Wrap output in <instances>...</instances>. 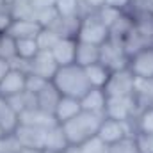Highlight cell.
Segmentation results:
<instances>
[{
	"instance_id": "obj_1",
	"label": "cell",
	"mask_w": 153,
	"mask_h": 153,
	"mask_svg": "<svg viewBox=\"0 0 153 153\" xmlns=\"http://www.w3.org/2000/svg\"><path fill=\"white\" fill-rule=\"evenodd\" d=\"M52 84L61 93V96H71L78 100L91 89L84 68L78 64L59 66V70L55 71V75L52 78Z\"/></svg>"
},
{
	"instance_id": "obj_2",
	"label": "cell",
	"mask_w": 153,
	"mask_h": 153,
	"mask_svg": "<svg viewBox=\"0 0 153 153\" xmlns=\"http://www.w3.org/2000/svg\"><path fill=\"white\" fill-rule=\"evenodd\" d=\"M103 117L105 116L91 114V112L82 111L70 121L62 123L61 126H62L70 144H84L87 139H91L98 134V128H100V123Z\"/></svg>"
},
{
	"instance_id": "obj_3",
	"label": "cell",
	"mask_w": 153,
	"mask_h": 153,
	"mask_svg": "<svg viewBox=\"0 0 153 153\" xmlns=\"http://www.w3.org/2000/svg\"><path fill=\"white\" fill-rule=\"evenodd\" d=\"M109 29L100 22L96 11L89 13L85 16H82L80 20V27H78V34L76 41H84V43H91V45H103L109 39Z\"/></svg>"
},
{
	"instance_id": "obj_4",
	"label": "cell",
	"mask_w": 153,
	"mask_h": 153,
	"mask_svg": "<svg viewBox=\"0 0 153 153\" xmlns=\"http://www.w3.org/2000/svg\"><path fill=\"white\" fill-rule=\"evenodd\" d=\"M107 146L114 144L117 141L135 135V123L132 121H117V119H111V117H103L96 134Z\"/></svg>"
},
{
	"instance_id": "obj_5",
	"label": "cell",
	"mask_w": 153,
	"mask_h": 153,
	"mask_svg": "<svg viewBox=\"0 0 153 153\" xmlns=\"http://www.w3.org/2000/svg\"><path fill=\"white\" fill-rule=\"evenodd\" d=\"M135 82H137V78L134 76V73L128 68L116 70V71H111V76H109L103 91H105V94L109 98L134 96V93H135Z\"/></svg>"
},
{
	"instance_id": "obj_6",
	"label": "cell",
	"mask_w": 153,
	"mask_h": 153,
	"mask_svg": "<svg viewBox=\"0 0 153 153\" xmlns=\"http://www.w3.org/2000/svg\"><path fill=\"white\" fill-rule=\"evenodd\" d=\"M100 62L105 64L111 71L128 68V55L125 53L121 39L109 36L103 45H100Z\"/></svg>"
},
{
	"instance_id": "obj_7",
	"label": "cell",
	"mask_w": 153,
	"mask_h": 153,
	"mask_svg": "<svg viewBox=\"0 0 153 153\" xmlns=\"http://www.w3.org/2000/svg\"><path fill=\"white\" fill-rule=\"evenodd\" d=\"M137 114H139V105L135 102V96H117V98L107 96L105 117L117 121H132Z\"/></svg>"
},
{
	"instance_id": "obj_8",
	"label": "cell",
	"mask_w": 153,
	"mask_h": 153,
	"mask_svg": "<svg viewBox=\"0 0 153 153\" xmlns=\"http://www.w3.org/2000/svg\"><path fill=\"white\" fill-rule=\"evenodd\" d=\"M128 70L134 73L135 78H153V45L128 57Z\"/></svg>"
},
{
	"instance_id": "obj_9",
	"label": "cell",
	"mask_w": 153,
	"mask_h": 153,
	"mask_svg": "<svg viewBox=\"0 0 153 153\" xmlns=\"http://www.w3.org/2000/svg\"><path fill=\"white\" fill-rule=\"evenodd\" d=\"M57 70H59V64L55 62L52 52H43V50L32 61H29V64H27V73L41 76V78L50 80V82H52V78H53Z\"/></svg>"
},
{
	"instance_id": "obj_10",
	"label": "cell",
	"mask_w": 153,
	"mask_h": 153,
	"mask_svg": "<svg viewBox=\"0 0 153 153\" xmlns=\"http://www.w3.org/2000/svg\"><path fill=\"white\" fill-rule=\"evenodd\" d=\"M20 144L23 148H34V150H43L45 146V134L46 128H38V126H29V125H18V128L13 132Z\"/></svg>"
},
{
	"instance_id": "obj_11",
	"label": "cell",
	"mask_w": 153,
	"mask_h": 153,
	"mask_svg": "<svg viewBox=\"0 0 153 153\" xmlns=\"http://www.w3.org/2000/svg\"><path fill=\"white\" fill-rule=\"evenodd\" d=\"M25 82H27V73L11 66L7 75L4 76V80L0 82V94L5 96V98L20 94V93L25 91Z\"/></svg>"
},
{
	"instance_id": "obj_12",
	"label": "cell",
	"mask_w": 153,
	"mask_h": 153,
	"mask_svg": "<svg viewBox=\"0 0 153 153\" xmlns=\"http://www.w3.org/2000/svg\"><path fill=\"white\" fill-rule=\"evenodd\" d=\"M80 105H82V111H85V112L98 114V116H105L107 94H105L103 89L91 87V89L80 98Z\"/></svg>"
},
{
	"instance_id": "obj_13",
	"label": "cell",
	"mask_w": 153,
	"mask_h": 153,
	"mask_svg": "<svg viewBox=\"0 0 153 153\" xmlns=\"http://www.w3.org/2000/svg\"><path fill=\"white\" fill-rule=\"evenodd\" d=\"M20 123L22 125H29V126H38V128H50L53 125H59L55 121L53 114L41 111L39 107L34 109H27L23 112H20Z\"/></svg>"
},
{
	"instance_id": "obj_14",
	"label": "cell",
	"mask_w": 153,
	"mask_h": 153,
	"mask_svg": "<svg viewBox=\"0 0 153 153\" xmlns=\"http://www.w3.org/2000/svg\"><path fill=\"white\" fill-rule=\"evenodd\" d=\"M52 55L59 66H68L75 64V55H76V39L71 38H61L59 43L53 46Z\"/></svg>"
},
{
	"instance_id": "obj_15",
	"label": "cell",
	"mask_w": 153,
	"mask_h": 153,
	"mask_svg": "<svg viewBox=\"0 0 153 153\" xmlns=\"http://www.w3.org/2000/svg\"><path fill=\"white\" fill-rule=\"evenodd\" d=\"M78 112H82V105L78 98H71V96H61L55 111H53V117L59 125L70 121L71 117H75Z\"/></svg>"
},
{
	"instance_id": "obj_16",
	"label": "cell",
	"mask_w": 153,
	"mask_h": 153,
	"mask_svg": "<svg viewBox=\"0 0 153 153\" xmlns=\"http://www.w3.org/2000/svg\"><path fill=\"white\" fill-rule=\"evenodd\" d=\"M41 25L36 20H13L7 34H11L14 39H25V38H38L41 32Z\"/></svg>"
},
{
	"instance_id": "obj_17",
	"label": "cell",
	"mask_w": 153,
	"mask_h": 153,
	"mask_svg": "<svg viewBox=\"0 0 153 153\" xmlns=\"http://www.w3.org/2000/svg\"><path fill=\"white\" fill-rule=\"evenodd\" d=\"M94 62H100V46L91 45V43H84V41H76L75 64L82 66V68H87Z\"/></svg>"
},
{
	"instance_id": "obj_18",
	"label": "cell",
	"mask_w": 153,
	"mask_h": 153,
	"mask_svg": "<svg viewBox=\"0 0 153 153\" xmlns=\"http://www.w3.org/2000/svg\"><path fill=\"white\" fill-rule=\"evenodd\" d=\"M68 139H66V134L62 130L61 125H53L50 128H46V134H45V146L43 150H52V152H64L68 148Z\"/></svg>"
},
{
	"instance_id": "obj_19",
	"label": "cell",
	"mask_w": 153,
	"mask_h": 153,
	"mask_svg": "<svg viewBox=\"0 0 153 153\" xmlns=\"http://www.w3.org/2000/svg\"><path fill=\"white\" fill-rule=\"evenodd\" d=\"M80 20H82V16H59L55 20V23L52 27H48V29L55 30L61 38L76 39L78 27H80Z\"/></svg>"
},
{
	"instance_id": "obj_20",
	"label": "cell",
	"mask_w": 153,
	"mask_h": 153,
	"mask_svg": "<svg viewBox=\"0 0 153 153\" xmlns=\"http://www.w3.org/2000/svg\"><path fill=\"white\" fill-rule=\"evenodd\" d=\"M20 125V114L11 107L9 100L0 94V126L7 132L13 134Z\"/></svg>"
},
{
	"instance_id": "obj_21",
	"label": "cell",
	"mask_w": 153,
	"mask_h": 153,
	"mask_svg": "<svg viewBox=\"0 0 153 153\" xmlns=\"http://www.w3.org/2000/svg\"><path fill=\"white\" fill-rule=\"evenodd\" d=\"M36 98H38V107L41 111L53 114V111H55V107H57V103H59V100H61V93H59V91L55 89V85L50 82L43 91H39L38 94H36Z\"/></svg>"
},
{
	"instance_id": "obj_22",
	"label": "cell",
	"mask_w": 153,
	"mask_h": 153,
	"mask_svg": "<svg viewBox=\"0 0 153 153\" xmlns=\"http://www.w3.org/2000/svg\"><path fill=\"white\" fill-rule=\"evenodd\" d=\"M84 71H85L89 85L91 87H98V89H103L107 80H109V76H111V70L105 64H102V62H94V64L84 68Z\"/></svg>"
},
{
	"instance_id": "obj_23",
	"label": "cell",
	"mask_w": 153,
	"mask_h": 153,
	"mask_svg": "<svg viewBox=\"0 0 153 153\" xmlns=\"http://www.w3.org/2000/svg\"><path fill=\"white\" fill-rule=\"evenodd\" d=\"M7 9L13 20H36L38 16V11L34 9L30 0H14Z\"/></svg>"
},
{
	"instance_id": "obj_24",
	"label": "cell",
	"mask_w": 153,
	"mask_h": 153,
	"mask_svg": "<svg viewBox=\"0 0 153 153\" xmlns=\"http://www.w3.org/2000/svg\"><path fill=\"white\" fill-rule=\"evenodd\" d=\"M39 52V45L34 38L16 39V59L22 61H32Z\"/></svg>"
},
{
	"instance_id": "obj_25",
	"label": "cell",
	"mask_w": 153,
	"mask_h": 153,
	"mask_svg": "<svg viewBox=\"0 0 153 153\" xmlns=\"http://www.w3.org/2000/svg\"><path fill=\"white\" fill-rule=\"evenodd\" d=\"M135 123V134H153V107H144L139 111V114L134 119Z\"/></svg>"
},
{
	"instance_id": "obj_26",
	"label": "cell",
	"mask_w": 153,
	"mask_h": 153,
	"mask_svg": "<svg viewBox=\"0 0 153 153\" xmlns=\"http://www.w3.org/2000/svg\"><path fill=\"white\" fill-rule=\"evenodd\" d=\"M59 39H61V36H59L55 30H52V29H48V27H43L41 32L38 34V38H36V41H38V45H39V50H43V52H52L53 46L59 43Z\"/></svg>"
},
{
	"instance_id": "obj_27",
	"label": "cell",
	"mask_w": 153,
	"mask_h": 153,
	"mask_svg": "<svg viewBox=\"0 0 153 153\" xmlns=\"http://www.w3.org/2000/svg\"><path fill=\"white\" fill-rule=\"evenodd\" d=\"M0 59L14 61L16 59V39L11 34H0Z\"/></svg>"
},
{
	"instance_id": "obj_28",
	"label": "cell",
	"mask_w": 153,
	"mask_h": 153,
	"mask_svg": "<svg viewBox=\"0 0 153 153\" xmlns=\"http://www.w3.org/2000/svg\"><path fill=\"white\" fill-rule=\"evenodd\" d=\"M59 16H82L80 0H55Z\"/></svg>"
},
{
	"instance_id": "obj_29",
	"label": "cell",
	"mask_w": 153,
	"mask_h": 153,
	"mask_svg": "<svg viewBox=\"0 0 153 153\" xmlns=\"http://www.w3.org/2000/svg\"><path fill=\"white\" fill-rule=\"evenodd\" d=\"M109 153H141V152H139L135 135H130V137H125V139L117 141L114 144H111Z\"/></svg>"
},
{
	"instance_id": "obj_30",
	"label": "cell",
	"mask_w": 153,
	"mask_h": 153,
	"mask_svg": "<svg viewBox=\"0 0 153 153\" xmlns=\"http://www.w3.org/2000/svg\"><path fill=\"white\" fill-rule=\"evenodd\" d=\"M123 13H125V11L116 9V7H111V5H103V7H100V9L96 11V14H98L100 22H102L107 29H111V27L114 25L116 22H117V18H119Z\"/></svg>"
},
{
	"instance_id": "obj_31",
	"label": "cell",
	"mask_w": 153,
	"mask_h": 153,
	"mask_svg": "<svg viewBox=\"0 0 153 153\" xmlns=\"http://www.w3.org/2000/svg\"><path fill=\"white\" fill-rule=\"evenodd\" d=\"M22 148L23 146L14 134H5L4 137H0V153H18Z\"/></svg>"
},
{
	"instance_id": "obj_32",
	"label": "cell",
	"mask_w": 153,
	"mask_h": 153,
	"mask_svg": "<svg viewBox=\"0 0 153 153\" xmlns=\"http://www.w3.org/2000/svg\"><path fill=\"white\" fill-rule=\"evenodd\" d=\"M80 146H82V152L84 153H109V146H107L98 135L87 139V141H85L84 144H80Z\"/></svg>"
},
{
	"instance_id": "obj_33",
	"label": "cell",
	"mask_w": 153,
	"mask_h": 153,
	"mask_svg": "<svg viewBox=\"0 0 153 153\" xmlns=\"http://www.w3.org/2000/svg\"><path fill=\"white\" fill-rule=\"evenodd\" d=\"M59 18V13L55 7H48V9H43L38 11V16H36V22H38L41 27H52L55 23V20Z\"/></svg>"
},
{
	"instance_id": "obj_34",
	"label": "cell",
	"mask_w": 153,
	"mask_h": 153,
	"mask_svg": "<svg viewBox=\"0 0 153 153\" xmlns=\"http://www.w3.org/2000/svg\"><path fill=\"white\" fill-rule=\"evenodd\" d=\"M48 84H50V80H45V78H41V76H36V75L27 73L25 91H29V93H32V94H38L39 91H43Z\"/></svg>"
},
{
	"instance_id": "obj_35",
	"label": "cell",
	"mask_w": 153,
	"mask_h": 153,
	"mask_svg": "<svg viewBox=\"0 0 153 153\" xmlns=\"http://www.w3.org/2000/svg\"><path fill=\"white\" fill-rule=\"evenodd\" d=\"M135 141H137V146H139L141 153H153V134L137 132L135 134Z\"/></svg>"
},
{
	"instance_id": "obj_36",
	"label": "cell",
	"mask_w": 153,
	"mask_h": 153,
	"mask_svg": "<svg viewBox=\"0 0 153 153\" xmlns=\"http://www.w3.org/2000/svg\"><path fill=\"white\" fill-rule=\"evenodd\" d=\"M105 5V0H80V7H82V16L98 11L100 7Z\"/></svg>"
},
{
	"instance_id": "obj_37",
	"label": "cell",
	"mask_w": 153,
	"mask_h": 153,
	"mask_svg": "<svg viewBox=\"0 0 153 153\" xmlns=\"http://www.w3.org/2000/svg\"><path fill=\"white\" fill-rule=\"evenodd\" d=\"M11 23H13V16H11L9 9H7V7L0 9V34H5V32L9 30Z\"/></svg>"
},
{
	"instance_id": "obj_38",
	"label": "cell",
	"mask_w": 153,
	"mask_h": 153,
	"mask_svg": "<svg viewBox=\"0 0 153 153\" xmlns=\"http://www.w3.org/2000/svg\"><path fill=\"white\" fill-rule=\"evenodd\" d=\"M130 4H132V0H105V5H111V7L121 9V11H126Z\"/></svg>"
},
{
	"instance_id": "obj_39",
	"label": "cell",
	"mask_w": 153,
	"mask_h": 153,
	"mask_svg": "<svg viewBox=\"0 0 153 153\" xmlns=\"http://www.w3.org/2000/svg\"><path fill=\"white\" fill-rule=\"evenodd\" d=\"M36 11H43L48 7H55V0H30Z\"/></svg>"
},
{
	"instance_id": "obj_40",
	"label": "cell",
	"mask_w": 153,
	"mask_h": 153,
	"mask_svg": "<svg viewBox=\"0 0 153 153\" xmlns=\"http://www.w3.org/2000/svg\"><path fill=\"white\" fill-rule=\"evenodd\" d=\"M11 70V62L5 59H0V82L4 80V76L7 75V71Z\"/></svg>"
},
{
	"instance_id": "obj_41",
	"label": "cell",
	"mask_w": 153,
	"mask_h": 153,
	"mask_svg": "<svg viewBox=\"0 0 153 153\" xmlns=\"http://www.w3.org/2000/svg\"><path fill=\"white\" fill-rule=\"evenodd\" d=\"M64 153H84L80 144H68V148L64 150Z\"/></svg>"
},
{
	"instance_id": "obj_42",
	"label": "cell",
	"mask_w": 153,
	"mask_h": 153,
	"mask_svg": "<svg viewBox=\"0 0 153 153\" xmlns=\"http://www.w3.org/2000/svg\"><path fill=\"white\" fill-rule=\"evenodd\" d=\"M18 153H43V150H34V148H22Z\"/></svg>"
},
{
	"instance_id": "obj_43",
	"label": "cell",
	"mask_w": 153,
	"mask_h": 153,
	"mask_svg": "<svg viewBox=\"0 0 153 153\" xmlns=\"http://www.w3.org/2000/svg\"><path fill=\"white\" fill-rule=\"evenodd\" d=\"M13 2H14V0H4V4H5V7H9V5H11Z\"/></svg>"
},
{
	"instance_id": "obj_44",
	"label": "cell",
	"mask_w": 153,
	"mask_h": 153,
	"mask_svg": "<svg viewBox=\"0 0 153 153\" xmlns=\"http://www.w3.org/2000/svg\"><path fill=\"white\" fill-rule=\"evenodd\" d=\"M43 153H64V152H52V150H43Z\"/></svg>"
},
{
	"instance_id": "obj_45",
	"label": "cell",
	"mask_w": 153,
	"mask_h": 153,
	"mask_svg": "<svg viewBox=\"0 0 153 153\" xmlns=\"http://www.w3.org/2000/svg\"><path fill=\"white\" fill-rule=\"evenodd\" d=\"M5 134H7V132H5V130H4V128H2V126H0V137H4V135H5Z\"/></svg>"
},
{
	"instance_id": "obj_46",
	"label": "cell",
	"mask_w": 153,
	"mask_h": 153,
	"mask_svg": "<svg viewBox=\"0 0 153 153\" xmlns=\"http://www.w3.org/2000/svg\"><path fill=\"white\" fill-rule=\"evenodd\" d=\"M5 7V4H4V0H0V9H4Z\"/></svg>"
},
{
	"instance_id": "obj_47",
	"label": "cell",
	"mask_w": 153,
	"mask_h": 153,
	"mask_svg": "<svg viewBox=\"0 0 153 153\" xmlns=\"http://www.w3.org/2000/svg\"><path fill=\"white\" fill-rule=\"evenodd\" d=\"M148 2H150V4H152V5H153V0H148Z\"/></svg>"
}]
</instances>
